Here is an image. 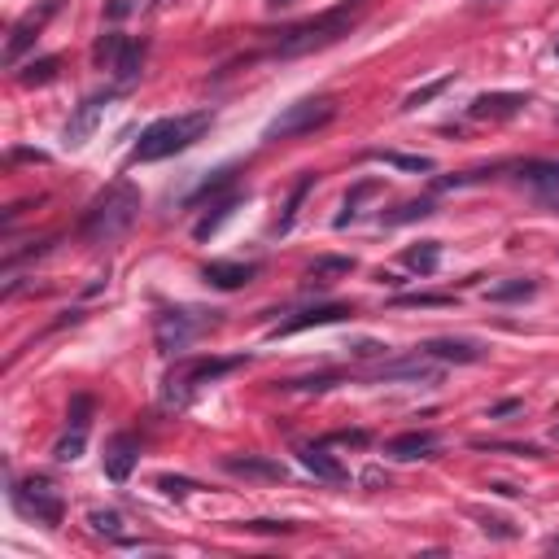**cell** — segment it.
Instances as JSON below:
<instances>
[{"label": "cell", "mask_w": 559, "mask_h": 559, "mask_svg": "<svg viewBox=\"0 0 559 559\" xmlns=\"http://www.w3.org/2000/svg\"><path fill=\"white\" fill-rule=\"evenodd\" d=\"M140 66H145V44L127 40V44H123V53L114 57L110 75H114V83H118V88H127V83H136V79H140Z\"/></svg>", "instance_id": "obj_19"}, {"label": "cell", "mask_w": 559, "mask_h": 559, "mask_svg": "<svg viewBox=\"0 0 559 559\" xmlns=\"http://www.w3.org/2000/svg\"><path fill=\"white\" fill-rule=\"evenodd\" d=\"M201 276H206V284H214V289H245V284L258 276V267L254 263H206Z\"/></svg>", "instance_id": "obj_17"}, {"label": "cell", "mask_w": 559, "mask_h": 559, "mask_svg": "<svg viewBox=\"0 0 559 559\" xmlns=\"http://www.w3.org/2000/svg\"><path fill=\"white\" fill-rule=\"evenodd\" d=\"M136 459H140V442H136V437L132 433H114L110 442H105V477H110L114 485H123L127 477H132Z\"/></svg>", "instance_id": "obj_9"}, {"label": "cell", "mask_w": 559, "mask_h": 559, "mask_svg": "<svg viewBox=\"0 0 559 559\" xmlns=\"http://www.w3.org/2000/svg\"><path fill=\"white\" fill-rule=\"evenodd\" d=\"M136 214H140V193L127 180H118L88 206V214H83V223H79V236L92 245L114 241V236H123L132 228Z\"/></svg>", "instance_id": "obj_3"}, {"label": "cell", "mask_w": 559, "mask_h": 559, "mask_svg": "<svg viewBox=\"0 0 559 559\" xmlns=\"http://www.w3.org/2000/svg\"><path fill=\"white\" fill-rule=\"evenodd\" d=\"M214 114L210 110H193V114H171V118H158V123H149L140 140L132 145V162H162V158H175V153L193 149L201 136L210 132Z\"/></svg>", "instance_id": "obj_1"}, {"label": "cell", "mask_w": 559, "mask_h": 559, "mask_svg": "<svg viewBox=\"0 0 559 559\" xmlns=\"http://www.w3.org/2000/svg\"><path fill=\"white\" fill-rule=\"evenodd\" d=\"M481 529H485V533H494V538H503V542L516 538V529H511L507 520H498V516H481Z\"/></svg>", "instance_id": "obj_37"}, {"label": "cell", "mask_w": 559, "mask_h": 559, "mask_svg": "<svg viewBox=\"0 0 559 559\" xmlns=\"http://www.w3.org/2000/svg\"><path fill=\"white\" fill-rule=\"evenodd\" d=\"M337 118V101L332 97H302V101H293V105H284V110L267 123V132L263 140H293V136H306V132H315V127H324Z\"/></svg>", "instance_id": "obj_5"}, {"label": "cell", "mask_w": 559, "mask_h": 559, "mask_svg": "<svg viewBox=\"0 0 559 559\" xmlns=\"http://www.w3.org/2000/svg\"><path fill=\"white\" fill-rule=\"evenodd\" d=\"M420 354H428V359H437V363H481L485 346L463 341V337H433V341H424L420 346Z\"/></svg>", "instance_id": "obj_11"}, {"label": "cell", "mask_w": 559, "mask_h": 559, "mask_svg": "<svg viewBox=\"0 0 559 559\" xmlns=\"http://www.w3.org/2000/svg\"><path fill=\"white\" fill-rule=\"evenodd\" d=\"M57 9H62V0H40V9H27L14 27H9V40H5V66H18V57L35 44V35L44 31V22H49Z\"/></svg>", "instance_id": "obj_7"}, {"label": "cell", "mask_w": 559, "mask_h": 559, "mask_svg": "<svg viewBox=\"0 0 559 559\" xmlns=\"http://www.w3.org/2000/svg\"><path fill=\"white\" fill-rule=\"evenodd\" d=\"M315 188V175H302L297 180V188H293V197H289V206H284V214H280V223H276V232H289L293 228V219H297V210H302V197Z\"/></svg>", "instance_id": "obj_28"}, {"label": "cell", "mask_w": 559, "mask_h": 559, "mask_svg": "<svg viewBox=\"0 0 559 559\" xmlns=\"http://www.w3.org/2000/svg\"><path fill=\"white\" fill-rule=\"evenodd\" d=\"M433 450H437V433H428V428H411V433L389 437L385 455H394V459H424V455H433Z\"/></svg>", "instance_id": "obj_16"}, {"label": "cell", "mask_w": 559, "mask_h": 559, "mask_svg": "<svg viewBox=\"0 0 559 559\" xmlns=\"http://www.w3.org/2000/svg\"><path fill=\"white\" fill-rule=\"evenodd\" d=\"M158 490H162V494H171V498H184L188 490H197V485L188 481V477H158Z\"/></svg>", "instance_id": "obj_36"}, {"label": "cell", "mask_w": 559, "mask_h": 559, "mask_svg": "<svg viewBox=\"0 0 559 559\" xmlns=\"http://www.w3.org/2000/svg\"><path fill=\"white\" fill-rule=\"evenodd\" d=\"M529 97H520V92H485V97L472 101V118H507V114H516V110H525Z\"/></svg>", "instance_id": "obj_18"}, {"label": "cell", "mask_w": 559, "mask_h": 559, "mask_svg": "<svg viewBox=\"0 0 559 559\" xmlns=\"http://www.w3.org/2000/svg\"><path fill=\"white\" fill-rule=\"evenodd\" d=\"M555 437H559V428H555Z\"/></svg>", "instance_id": "obj_42"}, {"label": "cell", "mask_w": 559, "mask_h": 559, "mask_svg": "<svg viewBox=\"0 0 559 559\" xmlns=\"http://www.w3.org/2000/svg\"><path fill=\"white\" fill-rule=\"evenodd\" d=\"M402 267L415 271V276H433V271L442 267V245H437V241H420V245L402 249Z\"/></svg>", "instance_id": "obj_20"}, {"label": "cell", "mask_w": 559, "mask_h": 559, "mask_svg": "<svg viewBox=\"0 0 559 559\" xmlns=\"http://www.w3.org/2000/svg\"><path fill=\"white\" fill-rule=\"evenodd\" d=\"M245 359H188L184 367H180V376L171 372V380L166 385H180V394H193V389H201V385H210V380H219V376H228V372H236Z\"/></svg>", "instance_id": "obj_8"}, {"label": "cell", "mask_w": 559, "mask_h": 559, "mask_svg": "<svg viewBox=\"0 0 559 559\" xmlns=\"http://www.w3.org/2000/svg\"><path fill=\"white\" fill-rule=\"evenodd\" d=\"M363 18V0H346V5L328 9V14H319L311 22H297V27L284 31V40L276 44V57H302V53H315V49H328V44L346 40V35L359 27Z\"/></svg>", "instance_id": "obj_2"}, {"label": "cell", "mask_w": 559, "mask_h": 559, "mask_svg": "<svg viewBox=\"0 0 559 559\" xmlns=\"http://www.w3.org/2000/svg\"><path fill=\"white\" fill-rule=\"evenodd\" d=\"M223 468L236 472V477H258V481H284V463L267 459V455H228Z\"/></svg>", "instance_id": "obj_14"}, {"label": "cell", "mask_w": 559, "mask_h": 559, "mask_svg": "<svg viewBox=\"0 0 559 559\" xmlns=\"http://www.w3.org/2000/svg\"><path fill=\"white\" fill-rule=\"evenodd\" d=\"M123 44H127V35H101V40H97V49H92V57H97V66L110 70V66H114V57L123 53Z\"/></svg>", "instance_id": "obj_31"}, {"label": "cell", "mask_w": 559, "mask_h": 559, "mask_svg": "<svg viewBox=\"0 0 559 559\" xmlns=\"http://www.w3.org/2000/svg\"><path fill=\"white\" fill-rule=\"evenodd\" d=\"M110 97L114 92H97V97H88L75 110V118L66 123V132H62V140L70 149H79V145H88V136H92V127L101 123V114H105V105H110Z\"/></svg>", "instance_id": "obj_10"}, {"label": "cell", "mask_w": 559, "mask_h": 559, "mask_svg": "<svg viewBox=\"0 0 559 559\" xmlns=\"http://www.w3.org/2000/svg\"><path fill=\"white\" fill-rule=\"evenodd\" d=\"M376 380H411V385H428V380H437V359H389L376 367Z\"/></svg>", "instance_id": "obj_13"}, {"label": "cell", "mask_w": 559, "mask_h": 559, "mask_svg": "<svg viewBox=\"0 0 559 559\" xmlns=\"http://www.w3.org/2000/svg\"><path fill=\"white\" fill-rule=\"evenodd\" d=\"M88 520H92V529H97L101 533V538H110V542H132V538H127V533H123V516H118V511H88Z\"/></svg>", "instance_id": "obj_27"}, {"label": "cell", "mask_w": 559, "mask_h": 559, "mask_svg": "<svg viewBox=\"0 0 559 559\" xmlns=\"http://www.w3.org/2000/svg\"><path fill=\"white\" fill-rule=\"evenodd\" d=\"M450 83H455V75H446V79H437V83H428V88H420V92H411V97H407V105H402V110H420V105H424V101H433V97H437V92H446V88H450Z\"/></svg>", "instance_id": "obj_34"}, {"label": "cell", "mask_w": 559, "mask_h": 559, "mask_svg": "<svg viewBox=\"0 0 559 559\" xmlns=\"http://www.w3.org/2000/svg\"><path fill=\"white\" fill-rule=\"evenodd\" d=\"M372 193H380V184L376 180H367V184H359L354 193L346 197V214H337V228H346V223L359 214V206H363V197H372Z\"/></svg>", "instance_id": "obj_32"}, {"label": "cell", "mask_w": 559, "mask_h": 559, "mask_svg": "<svg viewBox=\"0 0 559 559\" xmlns=\"http://www.w3.org/2000/svg\"><path fill=\"white\" fill-rule=\"evenodd\" d=\"M533 293H538V280L533 276H516V280H503V284H490V289H485L490 302H525Z\"/></svg>", "instance_id": "obj_22"}, {"label": "cell", "mask_w": 559, "mask_h": 559, "mask_svg": "<svg viewBox=\"0 0 559 559\" xmlns=\"http://www.w3.org/2000/svg\"><path fill=\"white\" fill-rule=\"evenodd\" d=\"M219 324V311H201V306H171V311L153 315V341L162 354H184L201 332Z\"/></svg>", "instance_id": "obj_4"}, {"label": "cell", "mask_w": 559, "mask_h": 559, "mask_svg": "<svg viewBox=\"0 0 559 559\" xmlns=\"http://www.w3.org/2000/svg\"><path fill=\"white\" fill-rule=\"evenodd\" d=\"M57 75V57H44V62H31V70L22 75V83H49Z\"/></svg>", "instance_id": "obj_35"}, {"label": "cell", "mask_w": 559, "mask_h": 559, "mask_svg": "<svg viewBox=\"0 0 559 559\" xmlns=\"http://www.w3.org/2000/svg\"><path fill=\"white\" fill-rule=\"evenodd\" d=\"M437 206L428 197H420V201H402V206L394 210V214H380V223H385V228H402V223H415V219H428V214H433Z\"/></svg>", "instance_id": "obj_24"}, {"label": "cell", "mask_w": 559, "mask_h": 559, "mask_svg": "<svg viewBox=\"0 0 559 559\" xmlns=\"http://www.w3.org/2000/svg\"><path fill=\"white\" fill-rule=\"evenodd\" d=\"M394 306H455L450 293H402L394 297Z\"/></svg>", "instance_id": "obj_33"}, {"label": "cell", "mask_w": 559, "mask_h": 559, "mask_svg": "<svg viewBox=\"0 0 559 559\" xmlns=\"http://www.w3.org/2000/svg\"><path fill=\"white\" fill-rule=\"evenodd\" d=\"M293 0H267V9H289Z\"/></svg>", "instance_id": "obj_40"}, {"label": "cell", "mask_w": 559, "mask_h": 559, "mask_svg": "<svg viewBox=\"0 0 559 559\" xmlns=\"http://www.w3.org/2000/svg\"><path fill=\"white\" fill-rule=\"evenodd\" d=\"M149 5H158V0H149Z\"/></svg>", "instance_id": "obj_41"}, {"label": "cell", "mask_w": 559, "mask_h": 559, "mask_svg": "<svg viewBox=\"0 0 559 559\" xmlns=\"http://www.w3.org/2000/svg\"><path fill=\"white\" fill-rule=\"evenodd\" d=\"M372 162H385V166H398V171H415V175H428L437 171L433 158H424V153H394V149H376Z\"/></svg>", "instance_id": "obj_21"}, {"label": "cell", "mask_w": 559, "mask_h": 559, "mask_svg": "<svg viewBox=\"0 0 559 559\" xmlns=\"http://www.w3.org/2000/svg\"><path fill=\"white\" fill-rule=\"evenodd\" d=\"M354 267H359V263H354V258H332V254H324V258H315V263L306 267V276L324 284V280H332V276H350Z\"/></svg>", "instance_id": "obj_25"}, {"label": "cell", "mask_w": 559, "mask_h": 559, "mask_svg": "<svg viewBox=\"0 0 559 559\" xmlns=\"http://www.w3.org/2000/svg\"><path fill=\"white\" fill-rule=\"evenodd\" d=\"M236 201H241V197H228V201H214V214H206V219H201V223H197V228H193V236H197V241H206V236H214V232H219V228H223V223H228V219H232V210H236Z\"/></svg>", "instance_id": "obj_26"}, {"label": "cell", "mask_w": 559, "mask_h": 559, "mask_svg": "<svg viewBox=\"0 0 559 559\" xmlns=\"http://www.w3.org/2000/svg\"><path fill=\"white\" fill-rule=\"evenodd\" d=\"M245 529H254V533H293L289 520H249Z\"/></svg>", "instance_id": "obj_38"}, {"label": "cell", "mask_w": 559, "mask_h": 559, "mask_svg": "<svg viewBox=\"0 0 559 559\" xmlns=\"http://www.w3.org/2000/svg\"><path fill=\"white\" fill-rule=\"evenodd\" d=\"M14 507L22 516H31L35 525H49V529L62 525V494H57L53 481H44V477L14 481Z\"/></svg>", "instance_id": "obj_6"}, {"label": "cell", "mask_w": 559, "mask_h": 559, "mask_svg": "<svg viewBox=\"0 0 559 559\" xmlns=\"http://www.w3.org/2000/svg\"><path fill=\"white\" fill-rule=\"evenodd\" d=\"M520 180L542 188V193H551V188H559V162H546V158H533L520 166Z\"/></svg>", "instance_id": "obj_23"}, {"label": "cell", "mask_w": 559, "mask_h": 559, "mask_svg": "<svg viewBox=\"0 0 559 559\" xmlns=\"http://www.w3.org/2000/svg\"><path fill=\"white\" fill-rule=\"evenodd\" d=\"M511 411H520V402H498V407H490V415H511Z\"/></svg>", "instance_id": "obj_39"}, {"label": "cell", "mask_w": 559, "mask_h": 559, "mask_svg": "<svg viewBox=\"0 0 559 559\" xmlns=\"http://www.w3.org/2000/svg\"><path fill=\"white\" fill-rule=\"evenodd\" d=\"M53 455H57V463H75L83 455V433H79V428H66V433L57 437Z\"/></svg>", "instance_id": "obj_29"}, {"label": "cell", "mask_w": 559, "mask_h": 559, "mask_svg": "<svg viewBox=\"0 0 559 559\" xmlns=\"http://www.w3.org/2000/svg\"><path fill=\"white\" fill-rule=\"evenodd\" d=\"M88 420H92V398L88 394H75V398H70V411H66V428H79V433H88Z\"/></svg>", "instance_id": "obj_30"}, {"label": "cell", "mask_w": 559, "mask_h": 559, "mask_svg": "<svg viewBox=\"0 0 559 559\" xmlns=\"http://www.w3.org/2000/svg\"><path fill=\"white\" fill-rule=\"evenodd\" d=\"M354 311L350 306H311V311H302V315H293V319H284V324L271 328V337H293V332H302V328H319V324H341V319H350Z\"/></svg>", "instance_id": "obj_12"}, {"label": "cell", "mask_w": 559, "mask_h": 559, "mask_svg": "<svg viewBox=\"0 0 559 559\" xmlns=\"http://www.w3.org/2000/svg\"><path fill=\"white\" fill-rule=\"evenodd\" d=\"M297 455H302V468H306V472H315L319 481H328V485H346V481H350V472L341 468L337 455H328L324 446H302Z\"/></svg>", "instance_id": "obj_15"}]
</instances>
